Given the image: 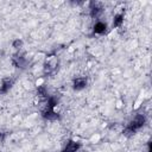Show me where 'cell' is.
<instances>
[{
    "label": "cell",
    "instance_id": "1",
    "mask_svg": "<svg viewBox=\"0 0 152 152\" xmlns=\"http://www.w3.org/2000/svg\"><path fill=\"white\" fill-rule=\"evenodd\" d=\"M145 125V116L142 114H138L133 118V120L129 121V124L126 126V128L124 129V134L125 135H132L134 134L137 131H139L142 126Z\"/></svg>",
    "mask_w": 152,
    "mask_h": 152
},
{
    "label": "cell",
    "instance_id": "2",
    "mask_svg": "<svg viewBox=\"0 0 152 152\" xmlns=\"http://www.w3.org/2000/svg\"><path fill=\"white\" fill-rule=\"evenodd\" d=\"M58 68V59L57 57H49L44 64V74L52 75Z\"/></svg>",
    "mask_w": 152,
    "mask_h": 152
},
{
    "label": "cell",
    "instance_id": "3",
    "mask_svg": "<svg viewBox=\"0 0 152 152\" xmlns=\"http://www.w3.org/2000/svg\"><path fill=\"white\" fill-rule=\"evenodd\" d=\"M12 62H13V64H14L17 68H20V69H24V68L27 65V63H28L27 58H26L24 55H20V53L14 55L13 58H12Z\"/></svg>",
    "mask_w": 152,
    "mask_h": 152
},
{
    "label": "cell",
    "instance_id": "4",
    "mask_svg": "<svg viewBox=\"0 0 152 152\" xmlns=\"http://www.w3.org/2000/svg\"><path fill=\"white\" fill-rule=\"evenodd\" d=\"M13 78H4L0 86V94H6L13 86Z\"/></svg>",
    "mask_w": 152,
    "mask_h": 152
},
{
    "label": "cell",
    "instance_id": "5",
    "mask_svg": "<svg viewBox=\"0 0 152 152\" xmlns=\"http://www.w3.org/2000/svg\"><path fill=\"white\" fill-rule=\"evenodd\" d=\"M80 147H81V144H80V142H76V141L70 140V141L66 144L65 148H64L62 152H77Z\"/></svg>",
    "mask_w": 152,
    "mask_h": 152
},
{
    "label": "cell",
    "instance_id": "6",
    "mask_svg": "<svg viewBox=\"0 0 152 152\" xmlns=\"http://www.w3.org/2000/svg\"><path fill=\"white\" fill-rule=\"evenodd\" d=\"M74 89L76 90H81L87 86V78L86 77H77L74 80Z\"/></svg>",
    "mask_w": 152,
    "mask_h": 152
},
{
    "label": "cell",
    "instance_id": "7",
    "mask_svg": "<svg viewBox=\"0 0 152 152\" xmlns=\"http://www.w3.org/2000/svg\"><path fill=\"white\" fill-rule=\"evenodd\" d=\"M106 31H107V25L104 23L97 21L95 24V26H94V33H96V34H103V33H106Z\"/></svg>",
    "mask_w": 152,
    "mask_h": 152
},
{
    "label": "cell",
    "instance_id": "8",
    "mask_svg": "<svg viewBox=\"0 0 152 152\" xmlns=\"http://www.w3.org/2000/svg\"><path fill=\"white\" fill-rule=\"evenodd\" d=\"M43 113V116L50 121H53V120H57L59 119V115L53 110V109H50V110H45V112H42Z\"/></svg>",
    "mask_w": 152,
    "mask_h": 152
},
{
    "label": "cell",
    "instance_id": "9",
    "mask_svg": "<svg viewBox=\"0 0 152 152\" xmlns=\"http://www.w3.org/2000/svg\"><path fill=\"white\" fill-rule=\"evenodd\" d=\"M102 7L100 6V5H97V4H93V6H91V8H90V15L93 17V18H96V17H99L101 13H102Z\"/></svg>",
    "mask_w": 152,
    "mask_h": 152
},
{
    "label": "cell",
    "instance_id": "10",
    "mask_svg": "<svg viewBox=\"0 0 152 152\" xmlns=\"http://www.w3.org/2000/svg\"><path fill=\"white\" fill-rule=\"evenodd\" d=\"M122 21H124V14H122V13H120V14L115 15V18H114V21H113V26H115V27H119V26L122 24Z\"/></svg>",
    "mask_w": 152,
    "mask_h": 152
},
{
    "label": "cell",
    "instance_id": "11",
    "mask_svg": "<svg viewBox=\"0 0 152 152\" xmlns=\"http://www.w3.org/2000/svg\"><path fill=\"white\" fill-rule=\"evenodd\" d=\"M21 45H23V42L19 40V39H17V40L13 42V48H15V49H20Z\"/></svg>",
    "mask_w": 152,
    "mask_h": 152
}]
</instances>
